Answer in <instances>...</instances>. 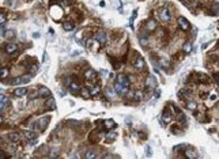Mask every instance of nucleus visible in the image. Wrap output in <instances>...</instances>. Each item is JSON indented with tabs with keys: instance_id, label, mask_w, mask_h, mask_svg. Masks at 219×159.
I'll return each mask as SVG.
<instances>
[{
	"instance_id": "1",
	"label": "nucleus",
	"mask_w": 219,
	"mask_h": 159,
	"mask_svg": "<svg viewBox=\"0 0 219 159\" xmlns=\"http://www.w3.org/2000/svg\"><path fill=\"white\" fill-rule=\"evenodd\" d=\"M159 19L161 21H163V22H169L171 19V14H170V11H169V8H166V7H163V8H161L159 10Z\"/></svg>"
},
{
	"instance_id": "2",
	"label": "nucleus",
	"mask_w": 219,
	"mask_h": 159,
	"mask_svg": "<svg viewBox=\"0 0 219 159\" xmlns=\"http://www.w3.org/2000/svg\"><path fill=\"white\" fill-rule=\"evenodd\" d=\"M51 123V116H45V117H41L38 120V131H44L46 126Z\"/></svg>"
},
{
	"instance_id": "3",
	"label": "nucleus",
	"mask_w": 219,
	"mask_h": 159,
	"mask_svg": "<svg viewBox=\"0 0 219 159\" xmlns=\"http://www.w3.org/2000/svg\"><path fill=\"white\" fill-rule=\"evenodd\" d=\"M94 38H95V41H97L101 46L105 45V44H106V41H108V36H106V33H105V31H98V33L95 34Z\"/></svg>"
},
{
	"instance_id": "4",
	"label": "nucleus",
	"mask_w": 219,
	"mask_h": 159,
	"mask_svg": "<svg viewBox=\"0 0 219 159\" xmlns=\"http://www.w3.org/2000/svg\"><path fill=\"white\" fill-rule=\"evenodd\" d=\"M84 79H86L87 82H90V83H94L95 80H97V74H95V71H93V69H87V71L84 72Z\"/></svg>"
},
{
	"instance_id": "5",
	"label": "nucleus",
	"mask_w": 219,
	"mask_h": 159,
	"mask_svg": "<svg viewBox=\"0 0 219 159\" xmlns=\"http://www.w3.org/2000/svg\"><path fill=\"white\" fill-rule=\"evenodd\" d=\"M115 91L117 92V94H128L129 87H128V86L121 85V83H118V82H116L115 83Z\"/></svg>"
},
{
	"instance_id": "6",
	"label": "nucleus",
	"mask_w": 219,
	"mask_h": 159,
	"mask_svg": "<svg viewBox=\"0 0 219 159\" xmlns=\"http://www.w3.org/2000/svg\"><path fill=\"white\" fill-rule=\"evenodd\" d=\"M146 86H147L148 88H155L157 86H158V80H157V78L154 76V75L147 76V79H146Z\"/></svg>"
},
{
	"instance_id": "7",
	"label": "nucleus",
	"mask_w": 219,
	"mask_h": 159,
	"mask_svg": "<svg viewBox=\"0 0 219 159\" xmlns=\"http://www.w3.org/2000/svg\"><path fill=\"white\" fill-rule=\"evenodd\" d=\"M23 137H26V140H29V143L33 144L37 140V135L34 133V131H25L23 132Z\"/></svg>"
},
{
	"instance_id": "8",
	"label": "nucleus",
	"mask_w": 219,
	"mask_h": 159,
	"mask_svg": "<svg viewBox=\"0 0 219 159\" xmlns=\"http://www.w3.org/2000/svg\"><path fill=\"white\" fill-rule=\"evenodd\" d=\"M7 139L10 140V143L16 144V143H19L22 137H20V133H18V132H10V133L7 135Z\"/></svg>"
},
{
	"instance_id": "9",
	"label": "nucleus",
	"mask_w": 219,
	"mask_h": 159,
	"mask_svg": "<svg viewBox=\"0 0 219 159\" xmlns=\"http://www.w3.org/2000/svg\"><path fill=\"white\" fill-rule=\"evenodd\" d=\"M178 26H180V29L182 31H188L189 30V27H191V25H189V22L186 21L184 16H180L178 18Z\"/></svg>"
},
{
	"instance_id": "10",
	"label": "nucleus",
	"mask_w": 219,
	"mask_h": 159,
	"mask_svg": "<svg viewBox=\"0 0 219 159\" xmlns=\"http://www.w3.org/2000/svg\"><path fill=\"white\" fill-rule=\"evenodd\" d=\"M45 108L48 109V110H55V109H56V101H55L52 97L46 98V101H45Z\"/></svg>"
},
{
	"instance_id": "11",
	"label": "nucleus",
	"mask_w": 219,
	"mask_h": 159,
	"mask_svg": "<svg viewBox=\"0 0 219 159\" xmlns=\"http://www.w3.org/2000/svg\"><path fill=\"white\" fill-rule=\"evenodd\" d=\"M133 67L135 69H138V71H142L143 68H144V60H143V57H136V60L133 61Z\"/></svg>"
},
{
	"instance_id": "12",
	"label": "nucleus",
	"mask_w": 219,
	"mask_h": 159,
	"mask_svg": "<svg viewBox=\"0 0 219 159\" xmlns=\"http://www.w3.org/2000/svg\"><path fill=\"white\" fill-rule=\"evenodd\" d=\"M8 103H10V99H8L7 95H0V109H2V112L4 110L5 108L8 106Z\"/></svg>"
},
{
	"instance_id": "13",
	"label": "nucleus",
	"mask_w": 219,
	"mask_h": 159,
	"mask_svg": "<svg viewBox=\"0 0 219 159\" xmlns=\"http://www.w3.org/2000/svg\"><path fill=\"white\" fill-rule=\"evenodd\" d=\"M16 50H18V45H16V44H7V45H5V53L15 54Z\"/></svg>"
},
{
	"instance_id": "14",
	"label": "nucleus",
	"mask_w": 219,
	"mask_h": 159,
	"mask_svg": "<svg viewBox=\"0 0 219 159\" xmlns=\"http://www.w3.org/2000/svg\"><path fill=\"white\" fill-rule=\"evenodd\" d=\"M26 94H27V88L26 87H19V88L14 90V95H15L16 98H22V97H25Z\"/></svg>"
},
{
	"instance_id": "15",
	"label": "nucleus",
	"mask_w": 219,
	"mask_h": 159,
	"mask_svg": "<svg viewBox=\"0 0 219 159\" xmlns=\"http://www.w3.org/2000/svg\"><path fill=\"white\" fill-rule=\"evenodd\" d=\"M51 91H49V88H46V87H40L38 88V97L41 98H49L51 97Z\"/></svg>"
},
{
	"instance_id": "16",
	"label": "nucleus",
	"mask_w": 219,
	"mask_h": 159,
	"mask_svg": "<svg viewBox=\"0 0 219 159\" xmlns=\"http://www.w3.org/2000/svg\"><path fill=\"white\" fill-rule=\"evenodd\" d=\"M157 29V22L154 21V19H148L147 22H146V30L147 31H154Z\"/></svg>"
},
{
	"instance_id": "17",
	"label": "nucleus",
	"mask_w": 219,
	"mask_h": 159,
	"mask_svg": "<svg viewBox=\"0 0 219 159\" xmlns=\"http://www.w3.org/2000/svg\"><path fill=\"white\" fill-rule=\"evenodd\" d=\"M117 82L124 86H128V87L131 86V82H129V79H128V76H125V75H122V74L117 76Z\"/></svg>"
},
{
	"instance_id": "18",
	"label": "nucleus",
	"mask_w": 219,
	"mask_h": 159,
	"mask_svg": "<svg viewBox=\"0 0 219 159\" xmlns=\"http://www.w3.org/2000/svg\"><path fill=\"white\" fill-rule=\"evenodd\" d=\"M83 157L86 158V159H97L98 157H100V155H98L97 152L94 151V150H87V151H86V154H84Z\"/></svg>"
},
{
	"instance_id": "19",
	"label": "nucleus",
	"mask_w": 219,
	"mask_h": 159,
	"mask_svg": "<svg viewBox=\"0 0 219 159\" xmlns=\"http://www.w3.org/2000/svg\"><path fill=\"white\" fill-rule=\"evenodd\" d=\"M68 88H69V91L71 92H78V91H80V86H79V83H76V82H71L68 85Z\"/></svg>"
},
{
	"instance_id": "20",
	"label": "nucleus",
	"mask_w": 219,
	"mask_h": 159,
	"mask_svg": "<svg viewBox=\"0 0 219 159\" xmlns=\"http://www.w3.org/2000/svg\"><path fill=\"white\" fill-rule=\"evenodd\" d=\"M185 157L189 159H196L199 157V154H197L195 150H185Z\"/></svg>"
},
{
	"instance_id": "21",
	"label": "nucleus",
	"mask_w": 219,
	"mask_h": 159,
	"mask_svg": "<svg viewBox=\"0 0 219 159\" xmlns=\"http://www.w3.org/2000/svg\"><path fill=\"white\" fill-rule=\"evenodd\" d=\"M162 118H163V121H165V124H168V123H170L173 117H171V113H170V112L166 109V110H163V117H162Z\"/></svg>"
},
{
	"instance_id": "22",
	"label": "nucleus",
	"mask_w": 219,
	"mask_h": 159,
	"mask_svg": "<svg viewBox=\"0 0 219 159\" xmlns=\"http://www.w3.org/2000/svg\"><path fill=\"white\" fill-rule=\"evenodd\" d=\"M104 124H105V126H106V129H115L116 128V123L113 120H105Z\"/></svg>"
},
{
	"instance_id": "23",
	"label": "nucleus",
	"mask_w": 219,
	"mask_h": 159,
	"mask_svg": "<svg viewBox=\"0 0 219 159\" xmlns=\"http://www.w3.org/2000/svg\"><path fill=\"white\" fill-rule=\"evenodd\" d=\"M14 36H15V31H14V30H5L4 33H3V37H4V38H7V40L14 38Z\"/></svg>"
},
{
	"instance_id": "24",
	"label": "nucleus",
	"mask_w": 219,
	"mask_h": 159,
	"mask_svg": "<svg viewBox=\"0 0 219 159\" xmlns=\"http://www.w3.org/2000/svg\"><path fill=\"white\" fill-rule=\"evenodd\" d=\"M143 98H144V94H143V91H135V94H133V99L135 101H143Z\"/></svg>"
},
{
	"instance_id": "25",
	"label": "nucleus",
	"mask_w": 219,
	"mask_h": 159,
	"mask_svg": "<svg viewBox=\"0 0 219 159\" xmlns=\"http://www.w3.org/2000/svg\"><path fill=\"white\" fill-rule=\"evenodd\" d=\"M182 50L185 52V53H191V52H192V44H191V42L186 41L185 44L182 45Z\"/></svg>"
},
{
	"instance_id": "26",
	"label": "nucleus",
	"mask_w": 219,
	"mask_h": 159,
	"mask_svg": "<svg viewBox=\"0 0 219 159\" xmlns=\"http://www.w3.org/2000/svg\"><path fill=\"white\" fill-rule=\"evenodd\" d=\"M10 75V69H8L7 67H4V68H2V71H0V78H2L3 80L5 79V78Z\"/></svg>"
},
{
	"instance_id": "27",
	"label": "nucleus",
	"mask_w": 219,
	"mask_h": 159,
	"mask_svg": "<svg viewBox=\"0 0 219 159\" xmlns=\"http://www.w3.org/2000/svg\"><path fill=\"white\" fill-rule=\"evenodd\" d=\"M63 27H64V30H67V31H72L75 26L72 22H65V23H63Z\"/></svg>"
},
{
	"instance_id": "28",
	"label": "nucleus",
	"mask_w": 219,
	"mask_h": 159,
	"mask_svg": "<svg viewBox=\"0 0 219 159\" xmlns=\"http://www.w3.org/2000/svg\"><path fill=\"white\" fill-rule=\"evenodd\" d=\"M211 14H212V15H215V16H218V15H219V3H215V4L212 5V8H211Z\"/></svg>"
},
{
	"instance_id": "29",
	"label": "nucleus",
	"mask_w": 219,
	"mask_h": 159,
	"mask_svg": "<svg viewBox=\"0 0 219 159\" xmlns=\"http://www.w3.org/2000/svg\"><path fill=\"white\" fill-rule=\"evenodd\" d=\"M22 80H23V78L22 76H18V78H14V79H11V82H10V85H22Z\"/></svg>"
},
{
	"instance_id": "30",
	"label": "nucleus",
	"mask_w": 219,
	"mask_h": 159,
	"mask_svg": "<svg viewBox=\"0 0 219 159\" xmlns=\"http://www.w3.org/2000/svg\"><path fill=\"white\" fill-rule=\"evenodd\" d=\"M80 94L83 95V98H89L91 95V91L89 88H80Z\"/></svg>"
},
{
	"instance_id": "31",
	"label": "nucleus",
	"mask_w": 219,
	"mask_h": 159,
	"mask_svg": "<svg viewBox=\"0 0 219 159\" xmlns=\"http://www.w3.org/2000/svg\"><path fill=\"white\" fill-rule=\"evenodd\" d=\"M7 151L10 152V154H15V152H16V147L14 146V143L8 144V146H7Z\"/></svg>"
},
{
	"instance_id": "32",
	"label": "nucleus",
	"mask_w": 219,
	"mask_h": 159,
	"mask_svg": "<svg viewBox=\"0 0 219 159\" xmlns=\"http://www.w3.org/2000/svg\"><path fill=\"white\" fill-rule=\"evenodd\" d=\"M116 137H117L116 132H110V133H108V135H106V140H108V141H113Z\"/></svg>"
},
{
	"instance_id": "33",
	"label": "nucleus",
	"mask_w": 219,
	"mask_h": 159,
	"mask_svg": "<svg viewBox=\"0 0 219 159\" xmlns=\"http://www.w3.org/2000/svg\"><path fill=\"white\" fill-rule=\"evenodd\" d=\"M140 45H142V46H144V48L148 45V40H147V37H146V36L140 37Z\"/></svg>"
},
{
	"instance_id": "34",
	"label": "nucleus",
	"mask_w": 219,
	"mask_h": 159,
	"mask_svg": "<svg viewBox=\"0 0 219 159\" xmlns=\"http://www.w3.org/2000/svg\"><path fill=\"white\" fill-rule=\"evenodd\" d=\"M159 64H161V67L162 68H169V61L168 60H165V59H161Z\"/></svg>"
},
{
	"instance_id": "35",
	"label": "nucleus",
	"mask_w": 219,
	"mask_h": 159,
	"mask_svg": "<svg viewBox=\"0 0 219 159\" xmlns=\"http://www.w3.org/2000/svg\"><path fill=\"white\" fill-rule=\"evenodd\" d=\"M23 80H22V85H26V83H29L31 80V76L30 75H25V76H22Z\"/></svg>"
},
{
	"instance_id": "36",
	"label": "nucleus",
	"mask_w": 219,
	"mask_h": 159,
	"mask_svg": "<svg viewBox=\"0 0 219 159\" xmlns=\"http://www.w3.org/2000/svg\"><path fill=\"white\" fill-rule=\"evenodd\" d=\"M186 108H188L189 110H195V109H196V103L195 102H188L186 103Z\"/></svg>"
},
{
	"instance_id": "37",
	"label": "nucleus",
	"mask_w": 219,
	"mask_h": 159,
	"mask_svg": "<svg viewBox=\"0 0 219 159\" xmlns=\"http://www.w3.org/2000/svg\"><path fill=\"white\" fill-rule=\"evenodd\" d=\"M5 22H7V16H5L4 12H2V14H0V23H2V25H4Z\"/></svg>"
},
{
	"instance_id": "38",
	"label": "nucleus",
	"mask_w": 219,
	"mask_h": 159,
	"mask_svg": "<svg viewBox=\"0 0 219 159\" xmlns=\"http://www.w3.org/2000/svg\"><path fill=\"white\" fill-rule=\"evenodd\" d=\"M199 80H200V82H207V80H208V78H207L206 75L200 74V75H199Z\"/></svg>"
},
{
	"instance_id": "39",
	"label": "nucleus",
	"mask_w": 219,
	"mask_h": 159,
	"mask_svg": "<svg viewBox=\"0 0 219 159\" xmlns=\"http://www.w3.org/2000/svg\"><path fill=\"white\" fill-rule=\"evenodd\" d=\"M214 79H215V82L219 85V75L218 74H214Z\"/></svg>"
},
{
	"instance_id": "40",
	"label": "nucleus",
	"mask_w": 219,
	"mask_h": 159,
	"mask_svg": "<svg viewBox=\"0 0 219 159\" xmlns=\"http://www.w3.org/2000/svg\"><path fill=\"white\" fill-rule=\"evenodd\" d=\"M57 155H59V154H57V152H55V151H52V152H51V157H53V158H55V157H57Z\"/></svg>"
},
{
	"instance_id": "41",
	"label": "nucleus",
	"mask_w": 219,
	"mask_h": 159,
	"mask_svg": "<svg viewBox=\"0 0 219 159\" xmlns=\"http://www.w3.org/2000/svg\"><path fill=\"white\" fill-rule=\"evenodd\" d=\"M146 150H147V151H146V152H147V155H150V154H151V152H150V147H147Z\"/></svg>"
},
{
	"instance_id": "42",
	"label": "nucleus",
	"mask_w": 219,
	"mask_h": 159,
	"mask_svg": "<svg viewBox=\"0 0 219 159\" xmlns=\"http://www.w3.org/2000/svg\"><path fill=\"white\" fill-rule=\"evenodd\" d=\"M214 2H215V3H219V0H214Z\"/></svg>"
}]
</instances>
